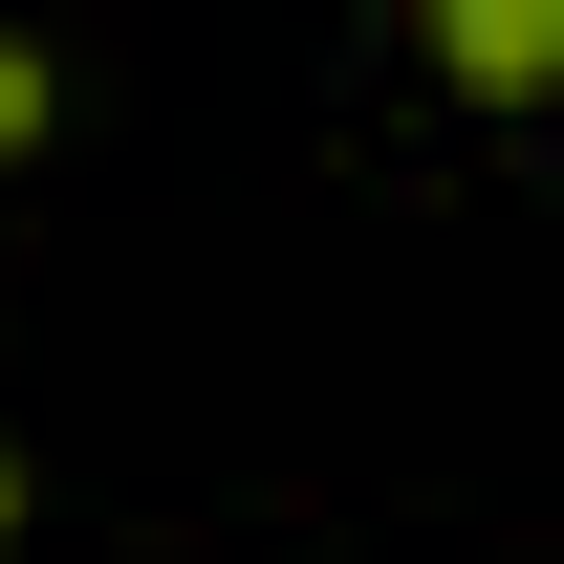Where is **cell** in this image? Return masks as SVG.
Returning a JSON list of instances; mask_svg holds the SVG:
<instances>
[{
    "mask_svg": "<svg viewBox=\"0 0 564 564\" xmlns=\"http://www.w3.org/2000/svg\"><path fill=\"white\" fill-rule=\"evenodd\" d=\"M44 109H66V66H44V44L0 22V152H44Z\"/></svg>",
    "mask_w": 564,
    "mask_h": 564,
    "instance_id": "2",
    "label": "cell"
},
{
    "mask_svg": "<svg viewBox=\"0 0 564 564\" xmlns=\"http://www.w3.org/2000/svg\"><path fill=\"white\" fill-rule=\"evenodd\" d=\"M0 543H22V456H0Z\"/></svg>",
    "mask_w": 564,
    "mask_h": 564,
    "instance_id": "3",
    "label": "cell"
},
{
    "mask_svg": "<svg viewBox=\"0 0 564 564\" xmlns=\"http://www.w3.org/2000/svg\"><path fill=\"white\" fill-rule=\"evenodd\" d=\"M434 44L478 87H564V0H434Z\"/></svg>",
    "mask_w": 564,
    "mask_h": 564,
    "instance_id": "1",
    "label": "cell"
}]
</instances>
